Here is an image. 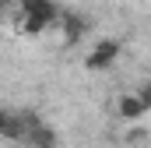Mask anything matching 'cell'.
Segmentation results:
<instances>
[{
    "mask_svg": "<svg viewBox=\"0 0 151 148\" xmlns=\"http://www.w3.org/2000/svg\"><path fill=\"white\" fill-rule=\"evenodd\" d=\"M56 18H60V7H56L53 0H32V4L21 11V28H25L28 36H39V32H46L49 25H56Z\"/></svg>",
    "mask_w": 151,
    "mask_h": 148,
    "instance_id": "1",
    "label": "cell"
},
{
    "mask_svg": "<svg viewBox=\"0 0 151 148\" xmlns=\"http://www.w3.org/2000/svg\"><path fill=\"white\" fill-rule=\"evenodd\" d=\"M116 57H119V42H116V39H102V42H95V49L84 57V67H88V71H109L116 64Z\"/></svg>",
    "mask_w": 151,
    "mask_h": 148,
    "instance_id": "2",
    "label": "cell"
},
{
    "mask_svg": "<svg viewBox=\"0 0 151 148\" xmlns=\"http://www.w3.org/2000/svg\"><path fill=\"white\" fill-rule=\"evenodd\" d=\"M56 21H60V32H63V42H67V46H77V42L84 39V32H88V18H84V14H77V11L60 14Z\"/></svg>",
    "mask_w": 151,
    "mask_h": 148,
    "instance_id": "3",
    "label": "cell"
},
{
    "mask_svg": "<svg viewBox=\"0 0 151 148\" xmlns=\"http://www.w3.org/2000/svg\"><path fill=\"white\" fill-rule=\"evenodd\" d=\"M148 106H151V92H148V88H141L137 95H123L116 110H119L123 120H141V116L148 113Z\"/></svg>",
    "mask_w": 151,
    "mask_h": 148,
    "instance_id": "4",
    "label": "cell"
},
{
    "mask_svg": "<svg viewBox=\"0 0 151 148\" xmlns=\"http://www.w3.org/2000/svg\"><path fill=\"white\" fill-rule=\"evenodd\" d=\"M28 141H32V148H56V131L49 127V123H42V120H32L28 123V134H25Z\"/></svg>",
    "mask_w": 151,
    "mask_h": 148,
    "instance_id": "5",
    "label": "cell"
},
{
    "mask_svg": "<svg viewBox=\"0 0 151 148\" xmlns=\"http://www.w3.org/2000/svg\"><path fill=\"white\" fill-rule=\"evenodd\" d=\"M7 113H11V110H4V106H0V134H4V123H7Z\"/></svg>",
    "mask_w": 151,
    "mask_h": 148,
    "instance_id": "6",
    "label": "cell"
},
{
    "mask_svg": "<svg viewBox=\"0 0 151 148\" xmlns=\"http://www.w3.org/2000/svg\"><path fill=\"white\" fill-rule=\"evenodd\" d=\"M0 4H11V0H0Z\"/></svg>",
    "mask_w": 151,
    "mask_h": 148,
    "instance_id": "7",
    "label": "cell"
}]
</instances>
